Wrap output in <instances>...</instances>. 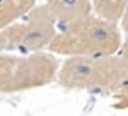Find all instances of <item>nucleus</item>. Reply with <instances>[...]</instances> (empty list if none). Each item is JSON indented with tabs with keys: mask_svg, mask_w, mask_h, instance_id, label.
<instances>
[{
	"mask_svg": "<svg viewBox=\"0 0 128 116\" xmlns=\"http://www.w3.org/2000/svg\"><path fill=\"white\" fill-rule=\"evenodd\" d=\"M121 46V36L114 24L99 17H82L68 22L65 31L48 43L51 53L65 56H104Z\"/></svg>",
	"mask_w": 128,
	"mask_h": 116,
	"instance_id": "obj_1",
	"label": "nucleus"
},
{
	"mask_svg": "<svg viewBox=\"0 0 128 116\" xmlns=\"http://www.w3.org/2000/svg\"><path fill=\"white\" fill-rule=\"evenodd\" d=\"M126 58L70 56L58 72L60 86L67 89H114L126 80Z\"/></svg>",
	"mask_w": 128,
	"mask_h": 116,
	"instance_id": "obj_2",
	"label": "nucleus"
},
{
	"mask_svg": "<svg viewBox=\"0 0 128 116\" xmlns=\"http://www.w3.org/2000/svg\"><path fill=\"white\" fill-rule=\"evenodd\" d=\"M56 72L58 62L50 55L0 56V94L43 87L55 78Z\"/></svg>",
	"mask_w": 128,
	"mask_h": 116,
	"instance_id": "obj_3",
	"label": "nucleus"
},
{
	"mask_svg": "<svg viewBox=\"0 0 128 116\" xmlns=\"http://www.w3.org/2000/svg\"><path fill=\"white\" fill-rule=\"evenodd\" d=\"M26 16V20H17L2 34L0 50L17 48L24 51H38L48 46L51 38L56 34L55 19L50 16L48 9L44 5L32 7Z\"/></svg>",
	"mask_w": 128,
	"mask_h": 116,
	"instance_id": "obj_4",
	"label": "nucleus"
},
{
	"mask_svg": "<svg viewBox=\"0 0 128 116\" xmlns=\"http://www.w3.org/2000/svg\"><path fill=\"white\" fill-rule=\"evenodd\" d=\"M44 7L53 19L62 22H74L87 17L92 10L90 0H46Z\"/></svg>",
	"mask_w": 128,
	"mask_h": 116,
	"instance_id": "obj_5",
	"label": "nucleus"
},
{
	"mask_svg": "<svg viewBox=\"0 0 128 116\" xmlns=\"http://www.w3.org/2000/svg\"><path fill=\"white\" fill-rule=\"evenodd\" d=\"M34 4L36 0H0V41L2 34L20 17H24Z\"/></svg>",
	"mask_w": 128,
	"mask_h": 116,
	"instance_id": "obj_6",
	"label": "nucleus"
},
{
	"mask_svg": "<svg viewBox=\"0 0 128 116\" xmlns=\"http://www.w3.org/2000/svg\"><path fill=\"white\" fill-rule=\"evenodd\" d=\"M90 7H94L99 19L114 24L126 12V0H92Z\"/></svg>",
	"mask_w": 128,
	"mask_h": 116,
	"instance_id": "obj_7",
	"label": "nucleus"
}]
</instances>
